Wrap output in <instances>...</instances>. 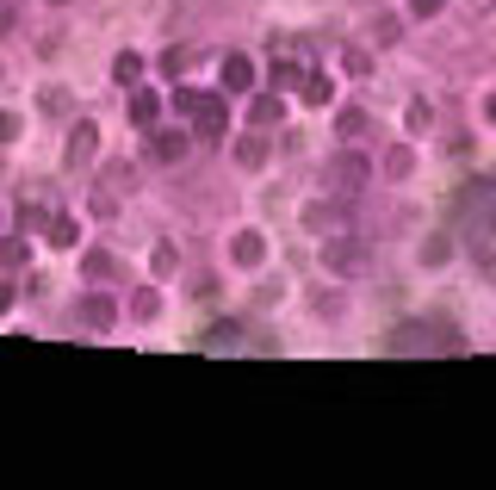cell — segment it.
I'll return each instance as SVG.
<instances>
[{
    "mask_svg": "<svg viewBox=\"0 0 496 490\" xmlns=\"http://www.w3.org/2000/svg\"><path fill=\"white\" fill-rule=\"evenodd\" d=\"M254 81H261V69L248 56H223V94H248Z\"/></svg>",
    "mask_w": 496,
    "mask_h": 490,
    "instance_id": "cell-2",
    "label": "cell"
},
{
    "mask_svg": "<svg viewBox=\"0 0 496 490\" xmlns=\"http://www.w3.org/2000/svg\"><path fill=\"white\" fill-rule=\"evenodd\" d=\"M478 199H484V224L496 230V186H478Z\"/></svg>",
    "mask_w": 496,
    "mask_h": 490,
    "instance_id": "cell-19",
    "label": "cell"
},
{
    "mask_svg": "<svg viewBox=\"0 0 496 490\" xmlns=\"http://www.w3.org/2000/svg\"><path fill=\"white\" fill-rule=\"evenodd\" d=\"M236 162H243V168H261V162H267V143H261V137H243V143H236Z\"/></svg>",
    "mask_w": 496,
    "mask_h": 490,
    "instance_id": "cell-14",
    "label": "cell"
},
{
    "mask_svg": "<svg viewBox=\"0 0 496 490\" xmlns=\"http://www.w3.org/2000/svg\"><path fill=\"white\" fill-rule=\"evenodd\" d=\"M81 323H87V329H112V305L106 298H87V305H81Z\"/></svg>",
    "mask_w": 496,
    "mask_h": 490,
    "instance_id": "cell-12",
    "label": "cell"
},
{
    "mask_svg": "<svg viewBox=\"0 0 496 490\" xmlns=\"http://www.w3.org/2000/svg\"><path fill=\"white\" fill-rule=\"evenodd\" d=\"M94 149H100V125H74V137H69V168H87V162H94Z\"/></svg>",
    "mask_w": 496,
    "mask_h": 490,
    "instance_id": "cell-3",
    "label": "cell"
},
{
    "mask_svg": "<svg viewBox=\"0 0 496 490\" xmlns=\"http://www.w3.org/2000/svg\"><path fill=\"white\" fill-rule=\"evenodd\" d=\"M484 118H491V125H496V87H491V94H484Z\"/></svg>",
    "mask_w": 496,
    "mask_h": 490,
    "instance_id": "cell-23",
    "label": "cell"
},
{
    "mask_svg": "<svg viewBox=\"0 0 496 490\" xmlns=\"http://www.w3.org/2000/svg\"><path fill=\"white\" fill-rule=\"evenodd\" d=\"M131 311H137V316H155V311H162V298H155V292H149V285H143L137 298H131Z\"/></svg>",
    "mask_w": 496,
    "mask_h": 490,
    "instance_id": "cell-16",
    "label": "cell"
},
{
    "mask_svg": "<svg viewBox=\"0 0 496 490\" xmlns=\"http://www.w3.org/2000/svg\"><path fill=\"white\" fill-rule=\"evenodd\" d=\"M261 255H267V243H261L254 230H243V236L230 243V261H236V267H261Z\"/></svg>",
    "mask_w": 496,
    "mask_h": 490,
    "instance_id": "cell-6",
    "label": "cell"
},
{
    "mask_svg": "<svg viewBox=\"0 0 496 490\" xmlns=\"http://www.w3.org/2000/svg\"><path fill=\"white\" fill-rule=\"evenodd\" d=\"M112 274V255H87V280H106Z\"/></svg>",
    "mask_w": 496,
    "mask_h": 490,
    "instance_id": "cell-18",
    "label": "cell"
},
{
    "mask_svg": "<svg viewBox=\"0 0 496 490\" xmlns=\"http://www.w3.org/2000/svg\"><path fill=\"white\" fill-rule=\"evenodd\" d=\"M193 118H199V131H205V137H217V131L230 125V112H223V100H217V94H199V105H193Z\"/></svg>",
    "mask_w": 496,
    "mask_h": 490,
    "instance_id": "cell-4",
    "label": "cell"
},
{
    "mask_svg": "<svg viewBox=\"0 0 496 490\" xmlns=\"http://www.w3.org/2000/svg\"><path fill=\"white\" fill-rule=\"evenodd\" d=\"M298 94H304V105H329V100H335V81H329V75H304Z\"/></svg>",
    "mask_w": 496,
    "mask_h": 490,
    "instance_id": "cell-8",
    "label": "cell"
},
{
    "mask_svg": "<svg viewBox=\"0 0 496 490\" xmlns=\"http://www.w3.org/2000/svg\"><path fill=\"white\" fill-rule=\"evenodd\" d=\"M13 311V280H6V274H0V316Z\"/></svg>",
    "mask_w": 496,
    "mask_h": 490,
    "instance_id": "cell-22",
    "label": "cell"
},
{
    "mask_svg": "<svg viewBox=\"0 0 496 490\" xmlns=\"http://www.w3.org/2000/svg\"><path fill=\"white\" fill-rule=\"evenodd\" d=\"M25 255H32L25 236H6V243H0V267H25Z\"/></svg>",
    "mask_w": 496,
    "mask_h": 490,
    "instance_id": "cell-15",
    "label": "cell"
},
{
    "mask_svg": "<svg viewBox=\"0 0 496 490\" xmlns=\"http://www.w3.org/2000/svg\"><path fill=\"white\" fill-rule=\"evenodd\" d=\"M186 149H193V131H155V137H149V155H155V162H186Z\"/></svg>",
    "mask_w": 496,
    "mask_h": 490,
    "instance_id": "cell-1",
    "label": "cell"
},
{
    "mask_svg": "<svg viewBox=\"0 0 496 490\" xmlns=\"http://www.w3.org/2000/svg\"><path fill=\"white\" fill-rule=\"evenodd\" d=\"M441 6H447V0H410V13H416V19H434Z\"/></svg>",
    "mask_w": 496,
    "mask_h": 490,
    "instance_id": "cell-20",
    "label": "cell"
},
{
    "mask_svg": "<svg viewBox=\"0 0 496 490\" xmlns=\"http://www.w3.org/2000/svg\"><path fill=\"white\" fill-rule=\"evenodd\" d=\"M19 137V118H13V112H0V143H13Z\"/></svg>",
    "mask_w": 496,
    "mask_h": 490,
    "instance_id": "cell-21",
    "label": "cell"
},
{
    "mask_svg": "<svg viewBox=\"0 0 496 490\" xmlns=\"http://www.w3.org/2000/svg\"><path fill=\"white\" fill-rule=\"evenodd\" d=\"M385 168H391V175H397V180H403V175H410V168H416V155H410V149H391V162H385Z\"/></svg>",
    "mask_w": 496,
    "mask_h": 490,
    "instance_id": "cell-17",
    "label": "cell"
},
{
    "mask_svg": "<svg viewBox=\"0 0 496 490\" xmlns=\"http://www.w3.org/2000/svg\"><path fill=\"white\" fill-rule=\"evenodd\" d=\"M322 261H329V274H348V267H360L366 255H360L354 243H329V248H322Z\"/></svg>",
    "mask_w": 496,
    "mask_h": 490,
    "instance_id": "cell-7",
    "label": "cell"
},
{
    "mask_svg": "<svg viewBox=\"0 0 496 490\" xmlns=\"http://www.w3.org/2000/svg\"><path fill=\"white\" fill-rule=\"evenodd\" d=\"M112 75H118V87H137V81H143V56H137V50H124V56L112 63Z\"/></svg>",
    "mask_w": 496,
    "mask_h": 490,
    "instance_id": "cell-10",
    "label": "cell"
},
{
    "mask_svg": "<svg viewBox=\"0 0 496 490\" xmlns=\"http://www.w3.org/2000/svg\"><path fill=\"white\" fill-rule=\"evenodd\" d=\"M155 118H162V94H149V87H131V125H143V131H149Z\"/></svg>",
    "mask_w": 496,
    "mask_h": 490,
    "instance_id": "cell-5",
    "label": "cell"
},
{
    "mask_svg": "<svg viewBox=\"0 0 496 490\" xmlns=\"http://www.w3.org/2000/svg\"><path fill=\"white\" fill-rule=\"evenodd\" d=\"M44 230H50V243H56V248H74V236H81V224H74V217H50Z\"/></svg>",
    "mask_w": 496,
    "mask_h": 490,
    "instance_id": "cell-11",
    "label": "cell"
},
{
    "mask_svg": "<svg viewBox=\"0 0 496 490\" xmlns=\"http://www.w3.org/2000/svg\"><path fill=\"white\" fill-rule=\"evenodd\" d=\"M298 81H304V69H298L292 56H280V63H273V87H285V94H298Z\"/></svg>",
    "mask_w": 496,
    "mask_h": 490,
    "instance_id": "cell-13",
    "label": "cell"
},
{
    "mask_svg": "<svg viewBox=\"0 0 496 490\" xmlns=\"http://www.w3.org/2000/svg\"><path fill=\"white\" fill-rule=\"evenodd\" d=\"M360 180H366V155H342V162H335V186H348V193H354Z\"/></svg>",
    "mask_w": 496,
    "mask_h": 490,
    "instance_id": "cell-9",
    "label": "cell"
}]
</instances>
